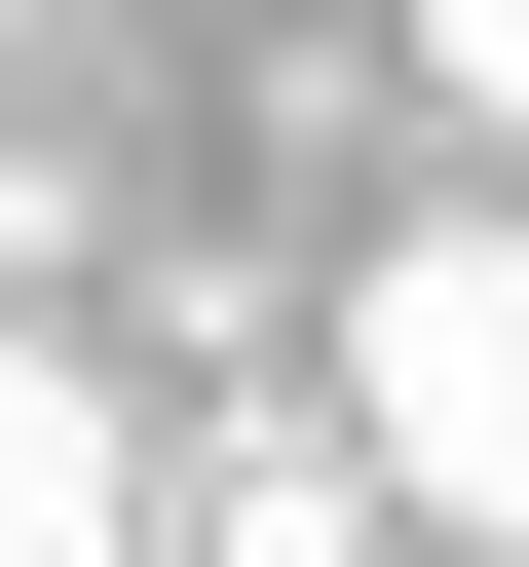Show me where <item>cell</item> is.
I'll use <instances>...</instances> for the list:
<instances>
[{"instance_id": "cell-1", "label": "cell", "mask_w": 529, "mask_h": 567, "mask_svg": "<svg viewBox=\"0 0 529 567\" xmlns=\"http://www.w3.org/2000/svg\"><path fill=\"white\" fill-rule=\"evenodd\" d=\"M341 454L529 567V227H378V265H341Z\"/></svg>"}, {"instance_id": "cell-2", "label": "cell", "mask_w": 529, "mask_h": 567, "mask_svg": "<svg viewBox=\"0 0 529 567\" xmlns=\"http://www.w3.org/2000/svg\"><path fill=\"white\" fill-rule=\"evenodd\" d=\"M0 567H152V416L76 341H0Z\"/></svg>"}, {"instance_id": "cell-3", "label": "cell", "mask_w": 529, "mask_h": 567, "mask_svg": "<svg viewBox=\"0 0 529 567\" xmlns=\"http://www.w3.org/2000/svg\"><path fill=\"white\" fill-rule=\"evenodd\" d=\"M341 492H378L341 416H227V454H152V529H189V567H341Z\"/></svg>"}, {"instance_id": "cell-4", "label": "cell", "mask_w": 529, "mask_h": 567, "mask_svg": "<svg viewBox=\"0 0 529 567\" xmlns=\"http://www.w3.org/2000/svg\"><path fill=\"white\" fill-rule=\"evenodd\" d=\"M416 76H454V114H491V152H529V0H416Z\"/></svg>"}, {"instance_id": "cell-5", "label": "cell", "mask_w": 529, "mask_h": 567, "mask_svg": "<svg viewBox=\"0 0 529 567\" xmlns=\"http://www.w3.org/2000/svg\"><path fill=\"white\" fill-rule=\"evenodd\" d=\"M0 39H39V0H0Z\"/></svg>"}]
</instances>
